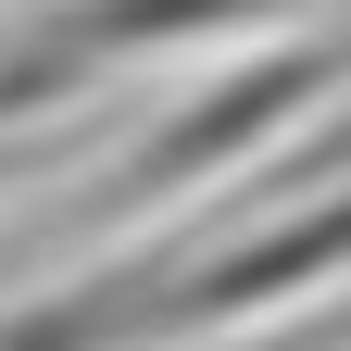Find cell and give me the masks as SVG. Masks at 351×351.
Returning a JSON list of instances; mask_svg holds the SVG:
<instances>
[{
    "label": "cell",
    "instance_id": "cell-1",
    "mask_svg": "<svg viewBox=\"0 0 351 351\" xmlns=\"http://www.w3.org/2000/svg\"><path fill=\"white\" fill-rule=\"evenodd\" d=\"M339 38H301V51H263V63H239V75H213L189 113H163L138 151H125L113 176H101V213H151V201H176V189H213V176H239L263 138H276L289 113H314L326 88H339Z\"/></svg>",
    "mask_w": 351,
    "mask_h": 351
},
{
    "label": "cell",
    "instance_id": "cell-2",
    "mask_svg": "<svg viewBox=\"0 0 351 351\" xmlns=\"http://www.w3.org/2000/svg\"><path fill=\"white\" fill-rule=\"evenodd\" d=\"M276 0H63V38L88 63H125V51H176V38H213V25H263Z\"/></svg>",
    "mask_w": 351,
    "mask_h": 351
},
{
    "label": "cell",
    "instance_id": "cell-3",
    "mask_svg": "<svg viewBox=\"0 0 351 351\" xmlns=\"http://www.w3.org/2000/svg\"><path fill=\"white\" fill-rule=\"evenodd\" d=\"M314 176H351V101L314 113V138H301L289 163H263V201H276V213H289V201H314Z\"/></svg>",
    "mask_w": 351,
    "mask_h": 351
},
{
    "label": "cell",
    "instance_id": "cell-4",
    "mask_svg": "<svg viewBox=\"0 0 351 351\" xmlns=\"http://www.w3.org/2000/svg\"><path fill=\"white\" fill-rule=\"evenodd\" d=\"M51 163V138H0V189H13V176H38Z\"/></svg>",
    "mask_w": 351,
    "mask_h": 351
},
{
    "label": "cell",
    "instance_id": "cell-5",
    "mask_svg": "<svg viewBox=\"0 0 351 351\" xmlns=\"http://www.w3.org/2000/svg\"><path fill=\"white\" fill-rule=\"evenodd\" d=\"M351 289V276H339ZM314 351H351V301H326V326H314Z\"/></svg>",
    "mask_w": 351,
    "mask_h": 351
},
{
    "label": "cell",
    "instance_id": "cell-6",
    "mask_svg": "<svg viewBox=\"0 0 351 351\" xmlns=\"http://www.w3.org/2000/svg\"><path fill=\"white\" fill-rule=\"evenodd\" d=\"M339 51H351V0H339Z\"/></svg>",
    "mask_w": 351,
    "mask_h": 351
}]
</instances>
